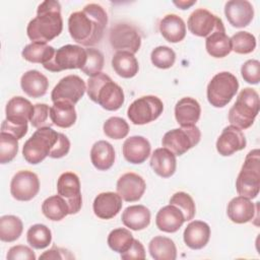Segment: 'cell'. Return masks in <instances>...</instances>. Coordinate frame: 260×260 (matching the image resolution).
I'll return each instance as SVG.
<instances>
[{"mask_svg": "<svg viewBox=\"0 0 260 260\" xmlns=\"http://www.w3.org/2000/svg\"><path fill=\"white\" fill-rule=\"evenodd\" d=\"M107 23L106 10L99 4L89 3L81 11L70 14L68 30L73 41L81 46L91 47L102 40Z\"/></svg>", "mask_w": 260, "mask_h": 260, "instance_id": "6da1fadb", "label": "cell"}, {"mask_svg": "<svg viewBox=\"0 0 260 260\" xmlns=\"http://www.w3.org/2000/svg\"><path fill=\"white\" fill-rule=\"evenodd\" d=\"M63 29L61 5L58 1H43L37 10V16L32 18L26 27V34L30 41L47 43L58 37Z\"/></svg>", "mask_w": 260, "mask_h": 260, "instance_id": "7a4b0ae2", "label": "cell"}, {"mask_svg": "<svg viewBox=\"0 0 260 260\" xmlns=\"http://www.w3.org/2000/svg\"><path fill=\"white\" fill-rule=\"evenodd\" d=\"M88 98L107 111H117L124 104V91L106 73H99L87 80Z\"/></svg>", "mask_w": 260, "mask_h": 260, "instance_id": "3957f363", "label": "cell"}, {"mask_svg": "<svg viewBox=\"0 0 260 260\" xmlns=\"http://www.w3.org/2000/svg\"><path fill=\"white\" fill-rule=\"evenodd\" d=\"M259 108L258 92L251 87H246L239 92L236 103L230 109L229 122L241 130L247 129L253 125Z\"/></svg>", "mask_w": 260, "mask_h": 260, "instance_id": "277c9868", "label": "cell"}, {"mask_svg": "<svg viewBox=\"0 0 260 260\" xmlns=\"http://www.w3.org/2000/svg\"><path fill=\"white\" fill-rule=\"evenodd\" d=\"M59 132L51 127H42L25 141L22 147L24 159L31 165H37L49 156L51 150L57 143Z\"/></svg>", "mask_w": 260, "mask_h": 260, "instance_id": "5b68a950", "label": "cell"}, {"mask_svg": "<svg viewBox=\"0 0 260 260\" xmlns=\"http://www.w3.org/2000/svg\"><path fill=\"white\" fill-rule=\"evenodd\" d=\"M236 190L240 196L254 199L260 190V152L251 150L245 158L244 165L236 180Z\"/></svg>", "mask_w": 260, "mask_h": 260, "instance_id": "8992f818", "label": "cell"}, {"mask_svg": "<svg viewBox=\"0 0 260 260\" xmlns=\"http://www.w3.org/2000/svg\"><path fill=\"white\" fill-rule=\"evenodd\" d=\"M239 89L237 77L228 71L215 74L207 85V100L215 108L225 107Z\"/></svg>", "mask_w": 260, "mask_h": 260, "instance_id": "52a82bcc", "label": "cell"}, {"mask_svg": "<svg viewBox=\"0 0 260 260\" xmlns=\"http://www.w3.org/2000/svg\"><path fill=\"white\" fill-rule=\"evenodd\" d=\"M200 138L201 132L196 125L185 126L168 131L161 139V144L175 155L180 156L197 145Z\"/></svg>", "mask_w": 260, "mask_h": 260, "instance_id": "ba28073f", "label": "cell"}, {"mask_svg": "<svg viewBox=\"0 0 260 260\" xmlns=\"http://www.w3.org/2000/svg\"><path fill=\"white\" fill-rule=\"evenodd\" d=\"M86 62V50L78 45H65L57 49L50 62L43 65L51 72L81 69Z\"/></svg>", "mask_w": 260, "mask_h": 260, "instance_id": "9c48e42d", "label": "cell"}, {"mask_svg": "<svg viewBox=\"0 0 260 260\" xmlns=\"http://www.w3.org/2000/svg\"><path fill=\"white\" fill-rule=\"evenodd\" d=\"M164 111V104L155 95H144L135 100L128 108L129 120L135 125H144L156 120Z\"/></svg>", "mask_w": 260, "mask_h": 260, "instance_id": "30bf717a", "label": "cell"}, {"mask_svg": "<svg viewBox=\"0 0 260 260\" xmlns=\"http://www.w3.org/2000/svg\"><path fill=\"white\" fill-rule=\"evenodd\" d=\"M109 41L112 48L117 52L128 51L135 54L141 46V36L138 29L126 22H119L111 27Z\"/></svg>", "mask_w": 260, "mask_h": 260, "instance_id": "8fae6325", "label": "cell"}, {"mask_svg": "<svg viewBox=\"0 0 260 260\" xmlns=\"http://www.w3.org/2000/svg\"><path fill=\"white\" fill-rule=\"evenodd\" d=\"M188 29L197 37L207 38L214 31H225L222 20L204 8L194 10L187 21Z\"/></svg>", "mask_w": 260, "mask_h": 260, "instance_id": "7c38bea8", "label": "cell"}, {"mask_svg": "<svg viewBox=\"0 0 260 260\" xmlns=\"http://www.w3.org/2000/svg\"><path fill=\"white\" fill-rule=\"evenodd\" d=\"M86 85L84 80L75 74H70L62 79L55 85L51 92L53 103L67 102L75 105L84 94Z\"/></svg>", "mask_w": 260, "mask_h": 260, "instance_id": "4fadbf2b", "label": "cell"}, {"mask_svg": "<svg viewBox=\"0 0 260 260\" xmlns=\"http://www.w3.org/2000/svg\"><path fill=\"white\" fill-rule=\"evenodd\" d=\"M57 192L67 202L69 214H75L81 209L82 196L80 181L76 174L72 172L63 173L57 181Z\"/></svg>", "mask_w": 260, "mask_h": 260, "instance_id": "5bb4252c", "label": "cell"}, {"mask_svg": "<svg viewBox=\"0 0 260 260\" xmlns=\"http://www.w3.org/2000/svg\"><path fill=\"white\" fill-rule=\"evenodd\" d=\"M40 191L38 176L30 171L17 172L10 183V193L18 201H29Z\"/></svg>", "mask_w": 260, "mask_h": 260, "instance_id": "9a60e30c", "label": "cell"}, {"mask_svg": "<svg viewBox=\"0 0 260 260\" xmlns=\"http://www.w3.org/2000/svg\"><path fill=\"white\" fill-rule=\"evenodd\" d=\"M117 193L127 202L138 201L145 192L146 183L144 179L135 173H126L117 181Z\"/></svg>", "mask_w": 260, "mask_h": 260, "instance_id": "2e32d148", "label": "cell"}, {"mask_svg": "<svg viewBox=\"0 0 260 260\" xmlns=\"http://www.w3.org/2000/svg\"><path fill=\"white\" fill-rule=\"evenodd\" d=\"M244 133L236 126H226L216 140V150L222 156H230L246 147Z\"/></svg>", "mask_w": 260, "mask_h": 260, "instance_id": "e0dca14e", "label": "cell"}, {"mask_svg": "<svg viewBox=\"0 0 260 260\" xmlns=\"http://www.w3.org/2000/svg\"><path fill=\"white\" fill-rule=\"evenodd\" d=\"M224 14L234 27H245L254 17V8L247 0H231L224 5Z\"/></svg>", "mask_w": 260, "mask_h": 260, "instance_id": "ac0fdd59", "label": "cell"}, {"mask_svg": "<svg viewBox=\"0 0 260 260\" xmlns=\"http://www.w3.org/2000/svg\"><path fill=\"white\" fill-rule=\"evenodd\" d=\"M35 110V105L22 98V96H14L8 101L5 114L6 120L14 125L18 126H27V122H30Z\"/></svg>", "mask_w": 260, "mask_h": 260, "instance_id": "d6986e66", "label": "cell"}, {"mask_svg": "<svg viewBox=\"0 0 260 260\" xmlns=\"http://www.w3.org/2000/svg\"><path fill=\"white\" fill-rule=\"evenodd\" d=\"M122 205V198L118 193L103 192L94 198L92 208L98 217L111 219L120 212Z\"/></svg>", "mask_w": 260, "mask_h": 260, "instance_id": "ffe728a7", "label": "cell"}, {"mask_svg": "<svg viewBox=\"0 0 260 260\" xmlns=\"http://www.w3.org/2000/svg\"><path fill=\"white\" fill-rule=\"evenodd\" d=\"M151 146L149 141L143 136H131L127 138L122 147L125 159L131 164H142L150 154Z\"/></svg>", "mask_w": 260, "mask_h": 260, "instance_id": "44dd1931", "label": "cell"}, {"mask_svg": "<svg viewBox=\"0 0 260 260\" xmlns=\"http://www.w3.org/2000/svg\"><path fill=\"white\" fill-rule=\"evenodd\" d=\"M183 238L185 244L190 249L200 250L209 242L210 228L204 221L193 220L186 226Z\"/></svg>", "mask_w": 260, "mask_h": 260, "instance_id": "7402d4cb", "label": "cell"}, {"mask_svg": "<svg viewBox=\"0 0 260 260\" xmlns=\"http://www.w3.org/2000/svg\"><path fill=\"white\" fill-rule=\"evenodd\" d=\"M201 114L199 103L193 98H183L175 106V118L181 127L194 126Z\"/></svg>", "mask_w": 260, "mask_h": 260, "instance_id": "603a6c76", "label": "cell"}, {"mask_svg": "<svg viewBox=\"0 0 260 260\" xmlns=\"http://www.w3.org/2000/svg\"><path fill=\"white\" fill-rule=\"evenodd\" d=\"M184 222L185 218L182 211L173 204L160 208L155 216L157 229L165 233H176Z\"/></svg>", "mask_w": 260, "mask_h": 260, "instance_id": "cb8c5ba5", "label": "cell"}, {"mask_svg": "<svg viewBox=\"0 0 260 260\" xmlns=\"http://www.w3.org/2000/svg\"><path fill=\"white\" fill-rule=\"evenodd\" d=\"M256 209L251 199L238 196L233 198L229 204L226 213L229 218L235 223H246L254 218Z\"/></svg>", "mask_w": 260, "mask_h": 260, "instance_id": "d4e9b609", "label": "cell"}, {"mask_svg": "<svg viewBox=\"0 0 260 260\" xmlns=\"http://www.w3.org/2000/svg\"><path fill=\"white\" fill-rule=\"evenodd\" d=\"M150 167L161 178H170L176 172V155L168 148H156L150 157Z\"/></svg>", "mask_w": 260, "mask_h": 260, "instance_id": "484cf974", "label": "cell"}, {"mask_svg": "<svg viewBox=\"0 0 260 260\" xmlns=\"http://www.w3.org/2000/svg\"><path fill=\"white\" fill-rule=\"evenodd\" d=\"M22 90L30 98L38 99L46 94L49 81L48 78L38 70H28L20 78Z\"/></svg>", "mask_w": 260, "mask_h": 260, "instance_id": "4316f807", "label": "cell"}, {"mask_svg": "<svg viewBox=\"0 0 260 260\" xmlns=\"http://www.w3.org/2000/svg\"><path fill=\"white\" fill-rule=\"evenodd\" d=\"M150 211L144 205H131L125 208L122 213V222L126 228L133 231L146 229L150 223Z\"/></svg>", "mask_w": 260, "mask_h": 260, "instance_id": "83f0119b", "label": "cell"}, {"mask_svg": "<svg viewBox=\"0 0 260 260\" xmlns=\"http://www.w3.org/2000/svg\"><path fill=\"white\" fill-rule=\"evenodd\" d=\"M161 36L170 43H179L186 36V24L177 14H168L159 22Z\"/></svg>", "mask_w": 260, "mask_h": 260, "instance_id": "f1b7e54d", "label": "cell"}, {"mask_svg": "<svg viewBox=\"0 0 260 260\" xmlns=\"http://www.w3.org/2000/svg\"><path fill=\"white\" fill-rule=\"evenodd\" d=\"M90 159L95 169L107 171L115 162V149L113 145L106 140L96 141L90 149Z\"/></svg>", "mask_w": 260, "mask_h": 260, "instance_id": "f546056e", "label": "cell"}, {"mask_svg": "<svg viewBox=\"0 0 260 260\" xmlns=\"http://www.w3.org/2000/svg\"><path fill=\"white\" fill-rule=\"evenodd\" d=\"M112 67L114 71L123 78H132L139 70L137 59L134 54L128 51L116 52L112 58Z\"/></svg>", "mask_w": 260, "mask_h": 260, "instance_id": "4dcf8cb0", "label": "cell"}, {"mask_svg": "<svg viewBox=\"0 0 260 260\" xmlns=\"http://www.w3.org/2000/svg\"><path fill=\"white\" fill-rule=\"evenodd\" d=\"M76 111L73 104L56 102L50 109V120L60 128H69L76 122Z\"/></svg>", "mask_w": 260, "mask_h": 260, "instance_id": "1f68e13d", "label": "cell"}, {"mask_svg": "<svg viewBox=\"0 0 260 260\" xmlns=\"http://www.w3.org/2000/svg\"><path fill=\"white\" fill-rule=\"evenodd\" d=\"M150 256L154 260H175L177 258V248L173 240L162 236L151 239L148 245Z\"/></svg>", "mask_w": 260, "mask_h": 260, "instance_id": "d6a6232c", "label": "cell"}, {"mask_svg": "<svg viewBox=\"0 0 260 260\" xmlns=\"http://www.w3.org/2000/svg\"><path fill=\"white\" fill-rule=\"evenodd\" d=\"M55 52L56 50L52 46L47 45V43L32 42L23 48L21 56L28 62L45 65L52 60Z\"/></svg>", "mask_w": 260, "mask_h": 260, "instance_id": "836d02e7", "label": "cell"}, {"mask_svg": "<svg viewBox=\"0 0 260 260\" xmlns=\"http://www.w3.org/2000/svg\"><path fill=\"white\" fill-rule=\"evenodd\" d=\"M205 47L211 57L223 58L232 52L231 38L225 31H214L206 38Z\"/></svg>", "mask_w": 260, "mask_h": 260, "instance_id": "e575fe53", "label": "cell"}, {"mask_svg": "<svg viewBox=\"0 0 260 260\" xmlns=\"http://www.w3.org/2000/svg\"><path fill=\"white\" fill-rule=\"evenodd\" d=\"M43 214L50 220L59 221L69 214L68 204L60 195H53L45 199L42 204Z\"/></svg>", "mask_w": 260, "mask_h": 260, "instance_id": "d590c367", "label": "cell"}, {"mask_svg": "<svg viewBox=\"0 0 260 260\" xmlns=\"http://www.w3.org/2000/svg\"><path fill=\"white\" fill-rule=\"evenodd\" d=\"M23 224L15 215H4L0 218V240L11 243L16 241L22 234Z\"/></svg>", "mask_w": 260, "mask_h": 260, "instance_id": "8d00e7d4", "label": "cell"}, {"mask_svg": "<svg viewBox=\"0 0 260 260\" xmlns=\"http://www.w3.org/2000/svg\"><path fill=\"white\" fill-rule=\"evenodd\" d=\"M26 240L34 249H45L52 241V233L50 229L42 223L31 225L26 233Z\"/></svg>", "mask_w": 260, "mask_h": 260, "instance_id": "74e56055", "label": "cell"}, {"mask_svg": "<svg viewBox=\"0 0 260 260\" xmlns=\"http://www.w3.org/2000/svg\"><path fill=\"white\" fill-rule=\"evenodd\" d=\"M133 235L129 230L124 228H118L113 230L108 236V245L109 247L117 253L126 252L133 243Z\"/></svg>", "mask_w": 260, "mask_h": 260, "instance_id": "f35d334b", "label": "cell"}, {"mask_svg": "<svg viewBox=\"0 0 260 260\" xmlns=\"http://www.w3.org/2000/svg\"><path fill=\"white\" fill-rule=\"evenodd\" d=\"M18 139L6 132H0V162H10L17 154Z\"/></svg>", "mask_w": 260, "mask_h": 260, "instance_id": "ab89813d", "label": "cell"}, {"mask_svg": "<svg viewBox=\"0 0 260 260\" xmlns=\"http://www.w3.org/2000/svg\"><path fill=\"white\" fill-rule=\"evenodd\" d=\"M232 51L237 54H249L256 48L255 37L248 31H238L231 38Z\"/></svg>", "mask_w": 260, "mask_h": 260, "instance_id": "60d3db41", "label": "cell"}, {"mask_svg": "<svg viewBox=\"0 0 260 260\" xmlns=\"http://www.w3.org/2000/svg\"><path fill=\"white\" fill-rule=\"evenodd\" d=\"M104 133L112 139H122L125 138L129 133L128 123L120 117L109 118L103 126Z\"/></svg>", "mask_w": 260, "mask_h": 260, "instance_id": "b9f144b4", "label": "cell"}, {"mask_svg": "<svg viewBox=\"0 0 260 260\" xmlns=\"http://www.w3.org/2000/svg\"><path fill=\"white\" fill-rule=\"evenodd\" d=\"M86 50V62L84 66L80 69L84 74L92 77L101 73L104 67V55L103 53L94 48H88Z\"/></svg>", "mask_w": 260, "mask_h": 260, "instance_id": "7bdbcfd3", "label": "cell"}, {"mask_svg": "<svg viewBox=\"0 0 260 260\" xmlns=\"http://www.w3.org/2000/svg\"><path fill=\"white\" fill-rule=\"evenodd\" d=\"M170 204L177 206L182 211L185 221L191 220L195 216L196 207L193 198L185 192L175 193L170 199Z\"/></svg>", "mask_w": 260, "mask_h": 260, "instance_id": "ee69618b", "label": "cell"}, {"mask_svg": "<svg viewBox=\"0 0 260 260\" xmlns=\"http://www.w3.org/2000/svg\"><path fill=\"white\" fill-rule=\"evenodd\" d=\"M151 63L160 69L171 68L176 61L175 52L167 46H159L152 50L150 54Z\"/></svg>", "mask_w": 260, "mask_h": 260, "instance_id": "f6af8a7d", "label": "cell"}, {"mask_svg": "<svg viewBox=\"0 0 260 260\" xmlns=\"http://www.w3.org/2000/svg\"><path fill=\"white\" fill-rule=\"evenodd\" d=\"M50 107L46 104H36L32 117L30 119V124L35 128L51 127L53 124L49 121L50 118Z\"/></svg>", "mask_w": 260, "mask_h": 260, "instance_id": "bcb514c9", "label": "cell"}, {"mask_svg": "<svg viewBox=\"0 0 260 260\" xmlns=\"http://www.w3.org/2000/svg\"><path fill=\"white\" fill-rule=\"evenodd\" d=\"M243 79L250 84H258L260 81V62L255 59L246 61L241 67Z\"/></svg>", "mask_w": 260, "mask_h": 260, "instance_id": "7dc6e473", "label": "cell"}, {"mask_svg": "<svg viewBox=\"0 0 260 260\" xmlns=\"http://www.w3.org/2000/svg\"><path fill=\"white\" fill-rule=\"evenodd\" d=\"M6 258L7 260H36V255L32 249L29 247L24 245H16L8 250Z\"/></svg>", "mask_w": 260, "mask_h": 260, "instance_id": "c3c4849f", "label": "cell"}, {"mask_svg": "<svg viewBox=\"0 0 260 260\" xmlns=\"http://www.w3.org/2000/svg\"><path fill=\"white\" fill-rule=\"evenodd\" d=\"M69 149H70V141L68 137L63 133H59L58 141L53 147V149L51 150L49 156L52 158H61L69 152Z\"/></svg>", "mask_w": 260, "mask_h": 260, "instance_id": "681fc988", "label": "cell"}, {"mask_svg": "<svg viewBox=\"0 0 260 260\" xmlns=\"http://www.w3.org/2000/svg\"><path fill=\"white\" fill-rule=\"evenodd\" d=\"M121 258L124 260L145 259V250L141 242L134 239L131 247L126 252L121 253Z\"/></svg>", "mask_w": 260, "mask_h": 260, "instance_id": "f907efd6", "label": "cell"}, {"mask_svg": "<svg viewBox=\"0 0 260 260\" xmlns=\"http://www.w3.org/2000/svg\"><path fill=\"white\" fill-rule=\"evenodd\" d=\"M40 259H74V256L68 250L54 246L50 250L44 252L40 256Z\"/></svg>", "mask_w": 260, "mask_h": 260, "instance_id": "816d5d0a", "label": "cell"}, {"mask_svg": "<svg viewBox=\"0 0 260 260\" xmlns=\"http://www.w3.org/2000/svg\"><path fill=\"white\" fill-rule=\"evenodd\" d=\"M27 129H28L27 126H17L9 123L6 119L1 124V132L9 133L15 136L17 139H21L26 134Z\"/></svg>", "mask_w": 260, "mask_h": 260, "instance_id": "f5cc1de1", "label": "cell"}, {"mask_svg": "<svg viewBox=\"0 0 260 260\" xmlns=\"http://www.w3.org/2000/svg\"><path fill=\"white\" fill-rule=\"evenodd\" d=\"M196 3V0H192V1H186V0H180V1H174V4L176 6H178L180 9H188L190 8L192 5H194Z\"/></svg>", "mask_w": 260, "mask_h": 260, "instance_id": "db71d44e", "label": "cell"}]
</instances>
